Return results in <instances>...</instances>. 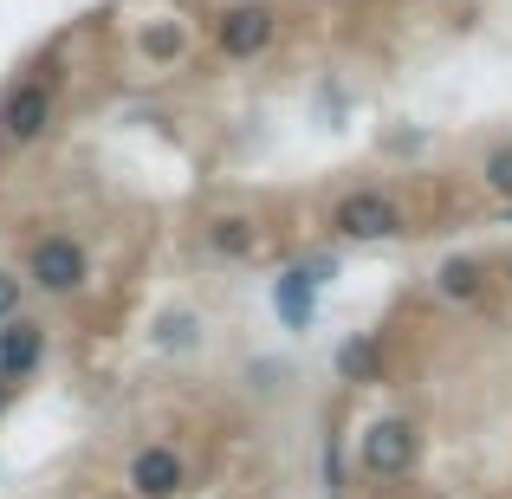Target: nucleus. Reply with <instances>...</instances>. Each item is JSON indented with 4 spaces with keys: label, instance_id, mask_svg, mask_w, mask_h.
<instances>
[{
    "label": "nucleus",
    "instance_id": "obj_13",
    "mask_svg": "<svg viewBox=\"0 0 512 499\" xmlns=\"http://www.w3.org/2000/svg\"><path fill=\"white\" fill-rule=\"evenodd\" d=\"M487 188H493V195H506V201H512V143H506V150H493V156H487Z\"/></svg>",
    "mask_w": 512,
    "mask_h": 499
},
{
    "label": "nucleus",
    "instance_id": "obj_8",
    "mask_svg": "<svg viewBox=\"0 0 512 499\" xmlns=\"http://www.w3.org/2000/svg\"><path fill=\"white\" fill-rule=\"evenodd\" d=\"M130 493H143V499L182 493V461H175V448H143L137 461H130Z\"/></svg>",
    "mask_w": 512,
    "mask_h": 499
},
{
    "label": "nucleus",
    "instance_id": "obj_9",
    "mask_svg": "<svg viewBox=\"0 0 512 499\" xmlns=\"http://www.w3.org/2000/svg\"><path fill=\"white\" fill-rule=\"evenodd\" d=\"M208 247L221 253V260H253V253H260V227H253L247 214H221V221L208 227Z\"/></svg>",
    "mask_w": 512,
    "mask_h": 499
},
{
    "label": "nucleus",
    "instance_id": "obj_14",
    "mask_svg": "<svg viewBox=\"0 0 512 499\" xmlns=\"http://www.w3.org/2000/svg\"><path fill=\"white\" fill-rule=\"evenodd\" d=\"M13 305H20V279L0 273V318H13Z\"/></svg>",
    "mask_w": 512,
    "mask_h": 499
},
{
    "label": "nucleus",
    "instance_id": "obj_15",
    "mask_svg": "<svg viewBox=\"0 0 512 499\" xmlns=\"http://www.w3.org/2000/svg\"><path fill=\"white\" fill-rule=\"evenodd\" d=\"M175 46H182V39H175V33H169V26H163V33H150V52H163V59H169V52H175Z\"/></svg>",
    "mask_w": 512,
    "mask_h": 499
},
{
    "label": "nucleus",
    "instance_id": "obj_1",
    "mask_svg": "<svg viewBox=\"0 0 512 499\" xmlns=\"http://www.w3.org/2000/svg\"><path fill=\"white\" fill-rule=\"evenodd\" d=\"M331 227H338L344 240H389V234H402V208L383 195V188H357V195L338 201Z\"/></svg>",
    "mask_w": 512,
    "mask_h": 499
},
{
    "label": "nucleus",
    "instance_id": "obj_11",
    "mask_svg": "<svg viewBox=\"0 0 512 499\" xmlns=\"http://www.w3.org/2000/svg\"><path fill=\"white\" fill-rule=\"evenodd\" d=\"M376 363H383L376 337H344V344H338V376H344V383H370Z\"/></svg>",
    "mask_w": 512,
    "mask_h": 499
},
{
    "label": "nucleus",
    "instance_id": "obj_3",
    "mask_svg": "<svg viewBox=\"0 0 512 499\" xmlns=\"http://www.w3.org/2000/svg\"><path fill=\"white\" fill-rule=\"evenodd\" d=\"M415 454H422V435H415V422H402V415H383V422L363 428V467H370V474H409Z\"/></svg>",
    "mask_w": 512,
    "mask_h": 499
},
{
    "label": "nucleus",
    "instance_id": "obj_2",
    "mask_svg": "<svg viewBox=\"0 0 512 499\" xmlns=\"http://www.w3.org/2000/svg\"><path fill=\"white\" fill-rule=\"evenodd\" d=\"M85 279H91V260H85V247H78V240L52 234V240H39V247H33V286H39V292H52V299H72Z\"/></svg>",
    "mask_w": 512,
    "mask_h": 499
},
{
    "label": "nucleus",
    "instance_id": "obj_6",
    "mask_svg": "<svg viewBox=\"0 0 512 499\" xmlns=\"http://www.w3.org/2000/svg\"><path fill=\"white\" fill-rule=\"evenodd\" d=\"M46 363V331L33 318H0V383H26Z\"/></svg>",
    "mask_w": 512,
    "mask_h": 499
},
{
    "label": "nucleus",
    "instance_id": "obj_5",
    "mask_svg": "<svg viewBox=\"0 0 512 499\" xmlns=\"http://www.w3.org/2000/svg\"><path fill=\"white\" fill-rule=\"evenodd\" d=\"M273 33H279V20H273V7H260V0L227 7L221 26H214V39H221L227 59H253V52H266V46H273Z\"/></svg>",
    "mask_w": 512,
    "mask_h": 499
},
{
    "label": "nucleus",
    "instance_id": "obj_4",
    "mask_svg": "<svg viewBox=\"0 0 512 499\" xmlns=\"http://www.w3.org/2000/svg\"><path fill=\"white\" fill-rule=\"evenodd\" d=\"M46 124H52V91L46 85H13L0 98V143L26 150V143L46 137Z\"/></svg>",
    "mask_w": 512,
    "mask_h": 499
},
{
    "label": "nucleus",
    "instance_id": "obj_16",
    "mask_svg": "<svg viewBox=\"0 0 512 499\" xmlns=\"http://www.w3.org/2000/svg\"><path fill=\"white\" fill-rule=\"evenodd\" d=\"M506 221H512V201H506Z\"/></svg>",
    "mask_w": 512,
    "mask_h": 499
},
{
    "label": "nucleus",
    "instance_id": "obj_7",
    "mask_svg": "<svg viewBox=\"0 0 512 499\" xmlns=\"http://www.w3.org/2000/svg\"><path fill=\"white\" fill-rule=\"evenodd\" d=\"M318 286H325V279L312 273V266H286V273L273 279V312H279V325L286 331H305L318 318Z\"/></svg>",
    "mask_w": 512,
    "mask_h": 499
},
{
    "label": "nucleus",
    "instance_id": "obj_12",
    "mask_svg": "<svg viewBox=\"0 0 512 499\" xmlns=\"http://www.w3.org/2000/svg\"><path fill=\"white\" fill-rule=\"evenodd\" d=\"M435 286L441 299H480V260H448L435 273Z\"/></svg>",
    "mask_w": 512,
    "mask_h": 499
},
{
    "label": "nucleus",
    "instance_id": "obj_10",
    "mask_svg": "<svg viewBox=\"0 0 512 499\" xmlns=\"http://www.w3.org/2000/svg\"><path fill=\"white\" fill-rule=\"evenodd\" d=\"M150 344L169 350V357H182V350L201 344V318H195V312H163V318L150 325Z\"/></svg>",
    "mask_w": 512,
    "mask_h": 499
}]
</instances>
